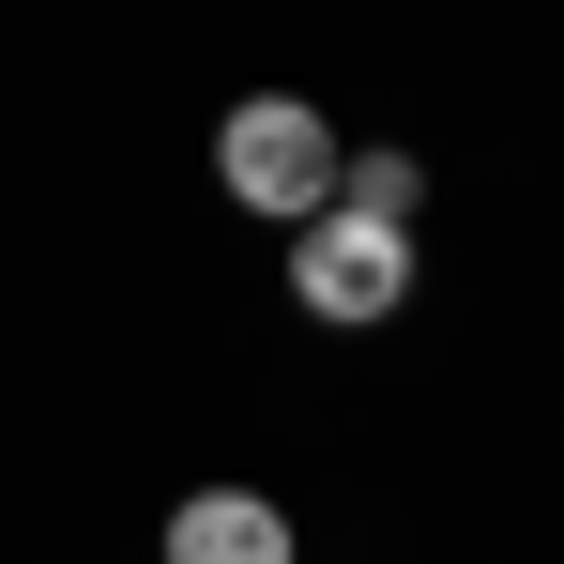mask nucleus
Segmentation results:
<instances>
[{
	"label": "nucleus",
	"instance_id": "f257e3e1",
	"mask_svg": "<svg viewBox=\"0 0 564 564\" xmlns=\"http://www.w3.org/2000/svg\"><path fill=\"white\" fill-rule=\"evenodd\" d=\"M336 169H351V138H336L305 93H245L229 122H214V184L245 198V214H275V229L336 214Z\"/></svg>",
	"mask_w": 564,
	"mask_h": 564
},
{
	"label": "nucleus",
	"instance_id": "f03ea898",
	"mask_svg": "<svg viewBox=\"0 0 564 564\" xmlns=\"http://www.w3.org/2000/svg\"><path fill=\"white\" fill-rule=\"evenodd\" d=\"M290 290H305V321H336V336H367V321H397L412 305V229H381V214H305L290 229Z\"/></svg>",
	"mask_w": 564,
	"mask_h": 564
},
{
	"label": "nucleus",
	"instance_id": "7ed1b4c3",
	"mask_svg": "<svg viewBox=\"0 0 564 564\" xmlns=\"http://www.w3.org/2000/svg\"><path fill=\"white\" fill-rule=\"evenodd\" d=\"M153 550H169V564H305V534H290L275 488H184Z\"/></svg>",
	"mask_w": 564,
	"mask_h": 564
},
{
	"label": "nucleus",
	"instance_id": "20e7f679",
	"mask_svg": "<svg viewBox=\"0 0 564 564\" xmlns=\"http://www.w3.org/2000/svg\"><path fill=\"white\" fill-rule=\"evenodd\" d=\"M336 198H351V214H381V229H412L427 169H412V153H351V169H336Z\"/></svg>",
	"mask_w": 564,
	"mask_h": 564
}]
</instances>
